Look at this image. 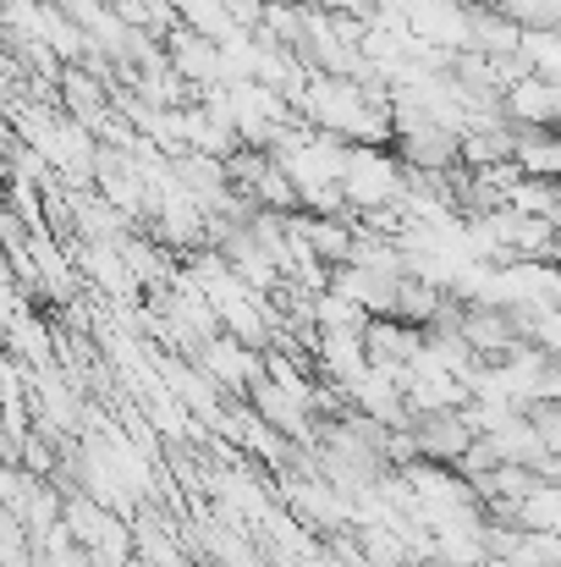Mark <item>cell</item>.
I'll return each instance as SVG.
<instances>
[{"label": "cell", "instance_id": "7", "mask_svg": "<svg viewBox=\"0 0 561 567\" xmlns=\"http://www.w3.org/2000/svg\"><path fill=\"white\" fill-rule=\"evenodd\" d=\"M496 11H507L518 28H557L561 0H496Z\"/></svg>", "mask_w": 561, "mask_h": 567}, {"label": "cell", "instance_id": "1", "mask_svg": "<svg viewBox=\"0 0 561 567\" xmlns=\"http://www.w3.org/2000/svg\"><path fill=\"white\" fill-rule=\"evenodd\" d=\"M336 188H342L353 215L359 209H385L402 193V161L385 144H347V161H342Z\"/></svg>", "mask_w": 561, "mask_h": 567}, {"label": "cell", "instance_id": "8", "mask_svg": "<svg viewBox=\"0 0 561 567\" xmlns=\"http://www.w3.org/2000/svg\"><path fill=\"white\" fill-rule=\"evenodd\" d=\"M0 281H11V265H6V248H0Z\"/></svg>", "mask_w": 561, "mask_h": 567}, {"label": "cell", "instance_id": "2", "mask_svg": "<svg viewBox=\"0 0 561 567\" xmlns=\"http://www.w3.org/2000/svg\"><path fill=\"white\" fill-rule=\"evenodd\" d=\"M204 375L215 380L220 391H248L253 380L264 375V364H259V348H248V342H237V337H204L193 353H187Z\"/></svg>", "mask_w": 561, "mask_h": 567}, {"label": "cell", "instance_id": "4", "mask_svg": "<svg viewBox=\"0 0 561 567\" xmlns=\"http://www.w3.org/2000/svg\"><path fill=\"white\" fill-rule=\"evenodd\" d=\"M166 61H172V72L183 78V83H220V50L209 44V39H198L193 28H172L166 33Z\"/></svg>", "mask_w": 561, "mask_h": 567}, {"label": "cell", "instance_id": "3", "mask_svg": "<svg viewBox=\"0 0 561 567\" xmlns=\"http://www.w3.org/2000/svg\"><path fill=\"white\" fill-rule=\"evenodd\" d=\"M501 116H507V127H557L561 83H551V78H534V72L512 78V83L501 89Z\"/></svg>", "mask_w": 561, "mask_h": 567}, {"label": "cell", "instance_id": "5", "mask_svg": "<svg viewBox=\"0 0 561 567\" xmlns=\"http://www.w3.org/2000/svg\"><path fill=\"white\" fill-rule=\"evenodd\" d=\"M512 166L523 177H557L561 144L551 138V127H512Z\"/></svg>", "mask_w": 561, "mask_h": 567}, {"label": "cell", "instance_id": "6", "mask_svg": "<svg viewBox=\"0 0 561 567\" xmlns=\"http://www.w3.org/2000/svg\"><path fill=\"white\" fill-rule=\"evenodd\" d=\"M518 61L534 72V78H561V39L557 28H518Z\"/></svg>", "mask_w": 561, "mask_h": 567}]
</instances>
